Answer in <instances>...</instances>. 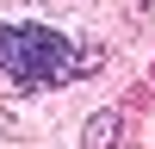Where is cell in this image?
<instances>
[{
  "label": "cell",
  "mask_w": 155,
  "mask_h": 149,
  "mask_svg": "<svg viewBox=\"0 0 155 149\" xmlns=\"http://www.w3.org/2000/svg\"><path fill=\"white\" fill-rule=\"evenodd\" d=\"M99 62H106L99 50L68 44V37L50 31V25H0V74H6L12 87H25V93L68 87V81H81V74H93Z\"/></svg>",
  "instance_id": "6da1fadb"
},
{
  "label": "cell",
  "mask_w": 155,
  "mask_h": 149,
  "mask_svg": "<svg viewBox=\"0 0 155 149\" xmlns=\"http://www.w3.org/2000/svg\"><path fill=\"white\" fill-rule=\"evenodd\" d=\"M118 143H124V112L99 106L93 118H87V131H81V149H118Z\"/></svg>",
  "instance_id": "7a4b0ae2"
}]
</instances>
